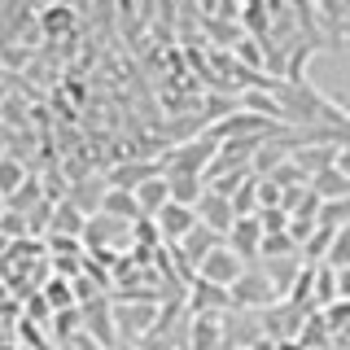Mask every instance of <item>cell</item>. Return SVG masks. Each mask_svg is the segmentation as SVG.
<instances>
[{
    "instance_id": "6da1fadb",
    "label": "cell",
    "mask_w": 350,
    "mask_h": 350,
    "mask_svg": "<svg viewBox=\"0 0 350 350\" xmlns=\"http://www.w3.org/2000/svg\"><path fill=\"white\" fill-rule=\"evenodd\" d=\"M215 158H219V140L206 131V136H197V140H184V145H175L167 158H162V167H167V175H211L215 167Z\"/></svg>"
},
{
    "instance_id": "7a4b0ae2",
    "label": "cell",
    "mask_w": 350,
    "mask_h": 350,
    "mask_svg": "<svg viewBox=\"0 0 350 350\" xmlns=\"http://www.w3.org/2000/svg\"><path fill=\"white\" fill-rule=\"evenodd\" d=\"M241 276H245V258H241L237 250H232V245H228V241H224V245H219L215 254L206 258L202 267H197V276H193V280L219 284V289H232V284H237Z\"/></svg>"
},
{
    "instance_id": "3957f363",
    "label": "cell",
    "mask_w": 350,
    "mask_h": 350,
    "mask_svg": "<svg viewBox=\"0 0 350 350\" xmlns=\"http://www.w3.org/2000/svg\"><path fill=\"white\" fill-rule=\"evenodd\" d=\"M219 245H224V237H219V232H211L206 224H197L193 232L184 237L180 245H175V258H180V267H184V271H193V276H197V267H202V262L211 258Z\"/></svg>"
},
{
    "instance_id": "277c9868",
    "label": "cell",
    "mask_w": 350,
    "mask_h": 350,
    "mask_svg": "<svg viewBox=\"0 0 350 350\" xmlns=\"http://www.w3.org/2000/svg\"><path fill=\"white\" fill-rule=\"evenodd\" d=\"M153 315H158V302H136V298L114 302V328L123 337H145L153 328Z\"/></svg>"
},
{
    "instance_id": "5b68a950",
    "label": "cell",
    "mask_w": 350,
    "mask_h": 350,
    "mask_svg": "<svg viewBox=\"0 0 350 350\" xmlns=\"http://www.w3.org/2000/svg\"><path fill=\"white\" fill-rule=\"evenodd\" d=\"M271 302H284V298L276 293V284L267 280V271H245L232 284V306H271Z\"/></svg>"
},
{
    "instance_id": "8992f818",
    "label": "cell",
    "mask_w": 350,
    "mask_h": 350,
    "mask_svg": "<svg viewBox=\"0 0 350 350\" xmlns=\"http://www.w3.org/2000/svg\"><path fill=\"white\" fill-rule=\"evenodd\" d=\"M197 224H202V219H197L193 206H175V202H171V206H167V211H162L158 219H153V228H158V241H167L171 250L180 245V241L189 237Z\"/></svg>"
},
{
    "instance_id": "52a82bcc",
    "label": "cell",
    "mask_w": 350,
    "mask_h": 350,
    "mask_svg": "<svg viewBox=\"0 0 350 350\" xmlns=\"http://www.w3.org/2000/svg\"><path fill=\"white\" fill-rule=\"evenodd\" d=\"M79 311L88 315L79 333H83V337H92L96 346H109V350H114V333H118V328H114V306H109L105 298H96V302L79 306Z\"/></svg>"
},
{
    "instance_id": "ba28073f",
    "label": "cell",
    "mask_w": 350,
    "mask_h": 350,
    "mask_svg": "<svg viewBox=\"0 0 350 350\" xmlns=\"http://www.w3.org/2000/svg\"><path fill=\"white\" fill-rule=\"evenodd\" d=\"M197 219H202L211 232H219V237L228 241V232H232V224H237V211H232V202H228V197H219V193L206 189V197L197 202Z\"/></svg>"
},
{
    "instance_id": "9c48e42d",
    "label": "cell",
    "mask_w": 350,
    "mask_h": 350,
    "mask_svg": "<svg viewBox=\"0 0 350 350\" xmlns=\"http://www.w3.org/2000/svg\"><path fill=\"white\" fill-rule=\"evenodd\" d=\"M262 237H267V232H262L258 215H245V219H237V224H232V232H228V245H232L237 254L250 262V258L262 250Z\"/></svg>"
},
{
    "instance_id": "30bf717a",
    "label": "cell",
    "mask_w": 350,
    "mask_h": 350,
    "mask_svg": "<svg viewBox=\"0 0 350 350\" xmlns=\"http://www.w3.org/2000/svg\"><path fill=\"white\" fill-rule=\"evenodd\" d=\"M136 202H140V215H145V219H158L171 206V180H167V175H153V180H145L136 189Z\"/></svg>"
},
{
    "instance_id": "8fae6325",
    "label": "cell",
    "mask_w": 350,
    "mask_h": 350,
    "mask_svg": "<svg viewBox=\"0 0 350 350\" xmlns=\"http://www.w3.org/2000/svg\"><path fill=\"white\" fill-rule=\"evenodd\" d=\"M101 215L109 219H123V224H140V202H136V193H127V189H105L101 193Z\"/></svg>"
},
{
    "instance_id": "7c38bea8",
    "label": "cell",
    "mask_w": 350,
    "mask_h": 350,
    "mask_svg": "<svg viewBox=\"0 0 350 350\" xmlns=\"http://www.w3.org/2000/svg\"><path fill=\"white\" fill-rule=\"evenodd\" d=\"M311 193L320 197V202H346V197H350V180L337 167H328L320 175H311Z\"/></svg>"
},
{
    "instance_id": "4fadbf2b",
    "label": "cell",
    "mask_w": 350,
    "mask_h": 350,
    "mask_svg": "<svg viewBox=\"0 0 350 350\" xmlns=\"http://www.w3.org/2000/svg\"><path fill=\"white\" fill-rule=\"evenodd\" d=\"M83 228H88V215L79 211L75 202H62L53 211V237H70V241H83Z\"/></svg>"
},
{
    "instance_id": "5bb4252c",
    "label": "cell",
    "mask_w": 350,
    "mask_h": 350,
    "mask_svg": "<svg viewBox=\"0 0 350 350\" xmlns=\"http://www.w3.org/2000/svg\"><path fill=\"white\" fill-rule=\"evenodd\" d=\"M36 27L44 31V36H66V31L75 27V9L66 5V0H53V5H44V9H40Z\"/></svg>"
},
{
    "instance_id": "9a60e30c",
    "label": "cell",
    "mask_w": 350,
    "mask_h": 350,
    "mask_svg": "<svg viewBox=\"0 0 350 350\" xmlns=\"http://www.w3.org/2000/svg\"><path fill=\"white\" fill-rule=\"evenodd\" d=\"M27 180L31 175H27V167H22L14 153H0V197H5V202L18 197L22 189H27Z\"/></svg>"
},
{
    "instance_id": "2e32d148",
    "label": "cell",
    "mask_w": 350,
    "mask_h": 350,
    "mask_svg": "<svg viewBox=\"0 0 350 350\" xmlns=\"http://www.w3.org/2000/svg\"><path fill=\"white\" fill-rule=\"evenodd\" d=\"M44 302H49L53 306V311H75V306H79V302H75V280L70 276H49V280H44Z\"/></svg>"
},
{
    "instance_id": "e0dca14e",
    "label": "cell",
    "mask_w": 350,
    "mask_h": 350,
    "mask_svg": "<svg viewBox=\"0 0 350 350\" xmlns=\"http://www.w3.org/2000/svg\"><path fill=\"white\" fill-rule=\"evenodd\" d=\"M171 180V202L175 206H193L197 211V202L206 197V180L202 175H167Z\"/></svg>"
},
{
    "instance_id": "ac0fdd59",
    "label": "cell",
    "mask_w": 350,
    "mask_h": 350,
    "mask_svg": "<svg viewBox=\"0 0 350 350\" xmlns=\"http://www.w3.org/2000/svg\"><path fill=\"white\" fill-rule=\"evenodd\" d=\"M315 302H320L324 311L337 302V271L328 267V262H320V267H315Z\"/></svg>"
},
{
    "instance_id": "d6986e66",
    "label": "cell",
    "mask_w": 350,
    "mask_h": 350,
    "mask_svg": "<svg viewBox=\"0 0 350 350\" xmlns=\"http://www.w3.org/2000/svg\"><path fill=\"white\" fill-rule=\"evenodd\" d=\"M289 254H302V250H298V241H293L289 232L262 237V250H258V258H262V262H267V258H289Z\"/></svg>"
},
{
    "instance_id": "ffe728a7",
    "label": "cell",
    "mask_w": 350,
    "mask_h": 350,
    "mask_svg": "<svg viewBox=\"0 0 350 350\" xmlns=\"http://www.w3.org/2000/svg\"><path fill=\"white\" fill-rule=\"evenodd\" d=\"M219 342V315H197L193 324V350H211Z\"/></svg>"
},
{
    "instance_id": "44dd1931",
    "label": "cell",
    "mask_w": 350,
    "mask_h": 350,
    "mask_svg": "<svg viewBox=\"0 0 350 350\" xmlns=\"http://www.w3.org/2000/svg\"><path fill=\"white\" fill-rule=\"evenodd\" d=\"M328 267L333 271H342V267H350V224L346 228H337V237H333V250H328Z\"/></svg>"
},
{
    "instance_id": "7402d4cb",
    "label": "cell",
    "mask_w": 350,
    "mask_h": 350,
    "mask_svg": "<svg viewBox=\"0 0 350 350\" xmlns=\"http://www.w3.org/2000/svg\"><path fill=\"white\" fill-rule=\"evenodd\" d=\"M27 228H31L27 215H18V211H5V215H0V237H22Z\"/></svg>"
},
{
    "instance_id": "603a6c76",
    "label": "cell",
    "mask_w": 350,
    "mask_h": 350,
    "mask_svg": "<svg viewBox=\"0 0 350 350\" xmlns=\"http://www.w3.org/2000/svg\"><path fill=\"white\" fill-rule=\"evenodd\" d=\"M27 311H31V315H27V320H40V324H44V320H49V311H53V306H49V302H44V293H36V298H31V302H27Z\"/></svg>"
},
{
    "instance_id": "cb8c5ba5",
    "label": "cell",
    "mask_w": 350,
    "mask_h": 350,
    "mask_svg": "<svg viewBox=\"0 0 350 350\" xmlns=\"http://www.w3.org/2000/svg\"><path fill=\"white\" fill-rule=\"evenodd\" d=\"M237 57H241V62H250L254 70L262 66V57H258V49H254V44H241V49H237Z\"/></svg>"
},
{
    "instance_id": "d4e9b609",
    "label": "cell",
    "mask_w": 350,
    "mask_h": 350,
    "mask_svg": "<svg viewBox=\"0 0 350 350\" xmlns=\"http://www.w3.org/2000/svg\"><path fill=\"white\" fill-rule=\"evenodd\" d=\"M337 298H346V302H350V267L337 271Z\"/></svg>"
},
{
    "instance_id": "484cf974",
    "label": "cell",
    "mask_w": 350,
    "mask_h": 350,
    "mask_svg": "<svg viewBox=\"0 0 350 350\" xmlns=\"http://www.w3.org/2000/svg\"><path fill=\"white\" fill-rule=\"evenodd\" d=\"M333 167H337V171H342L346 180H350V145H342V149H337V162H333Z\"/></svg>"
},
{
    "instance_id": "4316f807",
    "label": "cell",
    "mask_w": 350,
    "mask_h": 350,
    "mask_svg": "<svg viewBox=\"0 0 350 350\" xmlns=\"http://www.w3.org/2000/svg\"><path fill=\"white\" fill-rule=\"evenodd\" d=\"M79 342H83V350H109V346H96L92 337H83V333H79Z\"/></svg>"
},
{
    "instance_id": "83f0119b",
    "label": "cell",
    "mask_w": 350,
    "mask_h": 350,
    "mask_svg": "<svg viewBox=\"0 0 350 350\" xmlns=\"http://www.w3.org/2000/svg\"><path fill=\"white\" fill-rule=\"evenodd\" d=\"M276 350H306L302 342H276Z\"/></svg>"
},
{
    "instance_id": "f1b7e54d",
    "label": "cell",
    "mask_w": 350,
    "mask_h": 350,
    "mask_svg": "<svg viewBox=\"0 0 350 350\" xmlns=\"http://www.w3.org/2000/svg\"><path fill=\"white\" fill-rule=\"evenodd\" d=\"M0 215H5V197H0Z\"/></svg>"
},
{
    "instance_id": "f546056e",
    "label": "cell",
    "mask_w": 350,
    "mask_h": 350,
    "mask_svg": "<svg viewBox=\"0 0 350 350\" xmlns=\"http://www.w3.org/2000/svg\"><path fill=\"white\" fill-rule=\"evenodd\" d=\"M241 350H250V346H241Z\"/></svg>"
}]
</instances>
